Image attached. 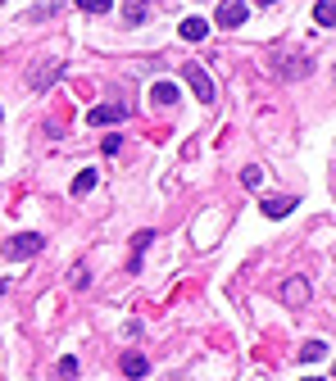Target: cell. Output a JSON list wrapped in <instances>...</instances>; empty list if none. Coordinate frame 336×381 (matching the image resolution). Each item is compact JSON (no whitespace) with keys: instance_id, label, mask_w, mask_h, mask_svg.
<instances>
[{"instance_id":"3","label":"cell","mask_w":336,"mask_h":381,"mask_svg":"<svg viewBox=\"0 0 336 381\" xmlns=\"http://www.w3.org/2000/svg\"><path fill=\"white\" fill-rule=\"evenodd\" d=\"M123 118H128V104H95V109L86 113L91 127H109V123H123Z\"/></svg>"},{"instance_id":"17","label":"cell","mask_w":336,"mask_h":381,"mask_svg":"<svg viewBox=\"0 0 336 381\" xmlns=\"http://www.w3.org/2000/svg\"><path fill=\"white\" fill-rule=\"evenodd\" d=\"M100 150H105V155H119V150H123V137H105Z\"/></svg>"},{"instance_id":"19","label":"cell","mask_w":336,"mask_h":381,"mask_svg":"<svg viewBox=\"0 0 336 381\" xmlns=\"http://www.w3.org/2000/svg\"><path fill=\"white\" fill-rule=\"evenodd\" d=\"M332 377H336V368H332Z\"/></svg>"},{"instance_id":"13","label":"cell","mask_w":336,"mask_h":381,"mask_svg":"<svg viewBox=\"0 0 336 381\" xmlns=\"http://www.w3.org/2000/svg\"><path fill=\"white\" fill-rule=\"evenodd\" d=\"M91 186H95V173L86 168V173H78V182H73V195H86Z\"/></svg>"},{"instance_id":"6","label":"cell","mask_w":336,"mask_h":381,"mask_svg":"<svg viewBox=\"0 0 336 381\" xmlns=\"http://www.w3.org/2000/svg\"><path fill=\"white\" fill-rule=\"evenodd\" d=\"M282 300H286V304H304V300H309V282L291 277V282L282 286Z\"/></svg>"},{"instance_id":"18","label":"cell","mask_w":336,"mask_h":381,"mask_svg":"<svg viewBox=\"0 0 336 381\" xmlns=\"http://www.w3.org/2000/svg\"><path fill=\"white\" fill-rule=\"evenodd\" d=\"M259 5H277V0H259Z\"/></svg>"},{"instance_id":"11","label":"cell","mask_w":336,"mask_h":381,"mask_svg":"<svg viewBox=\"0 0 336 381\" xmlns=\"http://www.w3.org/2000/svg\"><path fill=\"white\" fill-rule=\"evenodd\" d=\"M150 241H155V232H137L132 236V268H141V254H146Z\"/></svg>"},{"instance_id":"12","label":"cell","mask_w":336,"mask_h":381,"mask_svg":"<svg viewBox=\"0 0 336 381\" xmlns=\"http://www.w3.org/2000/svg\"><path fill=\"white\" fill-rule=\"evenodd\" d=\"M323 354H328V345H323V340H304V349H300V359H304V363H318Z\"/></svg>"},{"instance_id":"5","label":"cell","mask_w":336,"mask_h":381,"mask_svg":"<svg viewBox=\"0 0 336 381\" xmlns=\"http://www.w3.org/2000/svg\"><path fill=\"white\" fill-rule=\"evenodd\" d=\"M291 209H295L291 195H268V200H264V214H268V218H286Z\"/></svg>"},{"instance_id":"7","label":"cell","mask_w":336,"mask_h":381,"mask_svg":"<svg viewBox=\"0 0 336 381\" xmlns=\"http://www.w3.org/2000/svg\"><path fill=\"white\" fill-rule=\"evenodd\" d=\"M123 373H128V377H146L150 373L146 354H137V349H132V354H123Z\"/></svg>"},{"instance_id":"1","label":"cell","mask_w":336,"mask_h":381,"mask_svg":"<svg viewBox=\"0 0 336 381\" xmlns=\"http://www.w3.org/2000/svg\"><path fill=\"white\" fill-rule=\"evenodd\" d=\"M41 236L36 232H23V236H9L5 241V259H32V254H41Z\"/></svg>"},{"instance_id":"8","label":"cell","mask_w":336,"mask_h":381,"mask_svg":"<svg viewBox=\"0 0 336 381\" xmlns=\"http://www.w3.org/2000/svg\"><path fill=\"white\" fill-rule=\"evenodd\" d=\"M150 100L155 104H177V87H173V82H155V87H150Z\"/></svg>"},{"instance_id":"14","label":"cell","mask_w":336,"mask_h":381,"mask_svg":"<svg viewBox=\"0 0 336 381\" xmlns=\"http://www.w3.org/2000/svg\"><path fill=\"white\" fill-rule=\"evenodd\" d=\"M82 14H109V0H78Z\"/></svg>"},{"instance_id":"15","label":"cell","mask_w":336,"mask_h":381,"mask_svg":"<svg viewBox=\"0 0 336 381\" xmlns=\"http://www.w3.org/2000/svg\"><path fill=\"white\" fill-rule=\"evenodd\" d=\"M60 377H64V381L78 377V359H60Z\"/></svg>"},{"instance_id":"4","label":"cell","mask_w":336,"mask_h":381,"mask_svg":"<svg viewBox=\"0 0 336 381\" xmlns=\"http://www.w3.org/2000/svg\"><path fill=\"white\" fill-rule=\"evenodd\" d=\"M246 0H218V27H241L246 23Z\"/></svg>"},{"instance_id":"9","label":"cell","mask_w":336,"mask_h":381,"mask_svg":"<svg viewBox=\"0 0 336 381\" xmlns=\"http://www.w3.org/2000/svg\"><path fill=\"white\" fill-rule=\"evenodd\" d=\"M182 36H187V41H205L209 23H205V18H187V23H182Z\"/></svg>"},{"instance_id":"16","label":"cell","mask_w":336,"mask_h":381,"mask_svg":"<svg viewBox=\"0 0 336 381\" xmlns=\"http://www.w3.org/2000/svg\"><path fill=\"white\" fill-rule=\"evenodd\" d=\"M241 182H246V186H250V190H255L259 182H264V173H259V168H246V173H241Z\"/></svg>"},{"instance_id":"2","label":"cell","mask_w":336,"mask_h":381,"mask_svg":"<svg viewBox=\"0 0 336 381\" xmlns=\"http://www.w3.org/2000/svg\"><path fill=\"white\" fill-rule=\"evenodd\" d=\"M182 78H187V87L196 91L200 104H214V82H209V73L200 69V64H187V69H182Z\"/></svg>"},{"instance_id":"10","label":"cell","mask_w":336,"mask_h":381,"mask_svg":"<svg viewBox=\"0 0 336 381\" xmlns=\"http://www.w3.org/2000/svg\"><path fill=\"white\" fill-rule=\"evenodd\" d=\"M314 18H318L323 27H336V0H318V5H314Z\"/></svg>"}]
</instances>
